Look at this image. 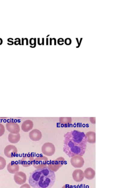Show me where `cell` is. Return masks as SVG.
<instances>
[{
	"mask_svg": "<svg viewBox=\"0 0 132 188\" xmlns=\"http://www.w3.org/2000/svg\"><path fill=\"white\" fill-rule=\"evenodd\" d=\"M87 138L84 132L73 130L64 135L63 151L69 158L74 156H82L85 153Z\"/></svg>",
	"mask_w": 132,
	"mask_h": 188,
	"instance_id": "6da1fadb",
	"label": "cell"
},
{
	"mask_svg": "<svg viewBox=\"0 0 132 188\" xmlns=\"http://www.w3.org/2000/svg\"><path fill=\"white\" fill-rule=\"evenodd\" d=\"M56 180L55 173L48 167L34 171L29 177V183L34 188H51Z\"/></svg>",
	"mask_w": 132,
	"mask_h": 188,
	"instance_id": "7a4b0ae2",
	"label": "cell"
},
{
	"mask_svg": "<svg viewBox=\"0 0 132 188\" xmlns=\"http://www.w3.org/2000/svg\"><path fill=\"white\" fill-rule=\"evenodd\" d=\"M65 162V159L62 157L58 158L54 160L51 161L48 163V167L52 171L56 172L63 167Z\"/></svg>",
	"mask_w": 132,
	"mask_h": 188,
	"instance_id": "3957f363",
	"label": "cell"
},
{
	"mask_svg": "<svg viewBox=\"0 0 132 188\" xmlns=\"http://www.w3.org/2000/svg\"><path fill=\"white\" fill-rule=\"evenodd\" d=\"M48 163V159L47 157L40 155L35 158L32 165L35 169H40L47 167Z\"/></svg>",
	"mask_w": 132,
	"mask_h": 188,
	"instance_id": "277c9868",
	"label": "cell"
},
{
	"mask_svg": "<svg viewBox=\"0 0 132 188\" xmlns=\"http://www.w3.org/2000/svg\"><path fill=\"white\" fill-rule=\"evenodd\" d=\"M55 147L53 143L46 142L42 145V154L47 156H52L55 152Z\"/></svg>",
	"mask_w": 132,
	"mask_h": 188,
	"instance_id": "5b68a950",
	"label": "cell"
},
{
	"mask_svg": "<svg viewBox=\"0 0 132 188\" xmlns=\"http://www.w3.org/2000/svg\"><path fill=\"white\" fill-rule=\"evenodd\" d=\"M70 162L72 167L75 168H81L83 167L84 161L81 156L76 155L71 158Z\"/></svg>",
	"mask_w": 132,
	"mask_h": 188,
	"instance_id": "8992f818",
	"label": "cell"
},
{
	"mask_svg": "<svg viewBox=\"0 0 132 188\" xmlns=\"http://www.w3.org/2000/svg\"><path fill=\"white\" fill-rule=\"evenodd\" d=\"M17 153V149L14 145H7L4 149L5 155L8 158H12L15 157Z\"/></svg>",
	"mask_w": 132,
	"mask_h": 188,
	"instance_id": "52a82bcc",
	"label": "cell"
},
{
	"mask_svg": "<svg viewBox=\"0 0 132 188\" xmlns=\"http://www.w3.org/2000/svg\"><path fill=\"white\" fill-rule=\"evenodd\" d=\"M6 128L8 131L11 134H17L20 131L19 125L14 122H8L6 124Z\"/></svg>",
	"mask_w": 132,
	"mask_h": 188,
	"instance_id": "ba28073f",
	"label": "cell"
},
{
	"mask_svg": "<svg viewBox=\"0 0 132 188\" xmlns=\"http://www.w3.org/2000/svg\"><path fill=\"white\" fill-rule=\"evenodd\" d=\"M34 156L32 154H25L22 158L21 164L24 167H30L33 163Z\"/></svg>",
	"mask_w": 132,
	"mask_h": 188,
	"instance_id": "9c48e42d",
	"label": "cell"
},
{
	"mask_svg": "<svg viewBox=\"0 0 132 188\" xmlns=\"http://www.w3.org/2000/svg\"><path fill=\"white\" fill-rule=\"evenodd\" d=\"M14 181L18 185H23L27 180L26 174L23 172H18L15 174L14 176Z\"/></svg>",
	"mask_w": 132,
	"mask_h": 188,
	"instance_id": "30bf717a",
	"label": "cell"
},
{
	"mask_svg": "<svg viewBox=\"0 0 132 188\" xmlns=\"http://www.w3.org/2000/svg\"><path fill=\"white\" fill-rule=\"evenodd\" d=\"M29 138L33 141H38L42 138V132L38 129H34L30 131L29 134Z\"/></svg>",
	"mask_w": 132,
	"mask_h": 188,
	"instance_id": "8fae6325",
	"label": "cell"
},
{
	"mask_svg": "<svg viewBox=\"0 0 132 188\" xmlns=\"http://www.w3.org/2000/svg\"><path fill=\"white\" fill-rule=\"evenodd\" d=\"M72 176L74 181L77 182H81L84 177L83 171L80 169L75 170L72 173Z\"/></svg>",
	"mask_w": 132,
	"mask_h": 188,
	"instance_id": "7c38bea8",
	"label": "cell"
},
{
	"mask_svg": "<svg viewBox=\"0 0 132 188\" xmlns=\"http://www.w3.org/2000/svg\"><path fill=\"white\" fill-rule=\"evenodd\" d=\"M19 166L15 161H12L8 165L7 169L8 172L10 174H15L19 172Z\"/></svg>",
	"mask_w": 132,
	"mask_h": 188,
	"instance_id": "4fadbf2b",
	"label": "cell"
},
{
	"mask_svg": "<svg viewBox=\"0 0 132 188\" xmlns=\"http://www.w3.org/2000/svg\"><path fill=\"white\" fill-rule=\"evenodd\" d=\"M34 123L31 120H26L22 124L21 129L25 132H28L32 129Z\"/></svg>",
	"mask_w": 132,
	"mask_h": 188,
	"instance_id": "5bb4252c",
	"label": "cell"
},
{
	"mask_svg": "<svg viewBox=\"0 0 132 188\" xmlns=\"http://www.w3.org/2000/svg\"><path fill=\"white\" fill-rule=\"evenodd\" d=\"M85 178L88 180H91L95 177L96 172L91 168H87L85 170L84 172Z\"/></svg>",
	"mask_w": 132,
	"mask_h": 188,
	"instance_id": "9a60e30c",
	"label": "cell"
},
{
	"mask_svg": "<svg viewBox=\"0 0 132 188\" xmlns=\"http://www.w3.org/2000/svg\"><path fill=\"white\" fill-rule=\"evenodd\" d=\"M59 120L61 125L64 127H69L72 124L71 117H60Z\"/></svg>",
	"mask_w": 132,
	"mask_h": 188,
	"instance_id": "2e32d148",
	"label": "cell"
},
{
	"mask_svg": "<svg viewBox=\"0 0 132 188\" xmlns=\"http://www.w3.org/2000/svg\"><path fill=\"white\" fill-rule=\"evenodd\" d=\"M20 135L19 133L17 134H13L11 133H9L8 136V141L10 143H18L20 140Z\"/></svg>",
	"mask_w": 132,
	"mask_h": 188,
	"instance_id": "e0dca14e",
	"label": "cell"
},
{
	"mask_svg": "<svg viewBox=\"0 0 132 188\" xmlns=\"http://www.w3.org/2000/svg\"><path fill=\"white\" fill-rule=\"evenodd\" d=\"M87 138V142L91 144H94L96 142V134L93 131H88L85 134Z\"/></svg>",
	"mask_w": 132,
	"mask_h": 188,
	"instance_id": "ac0fdd59",
	"label": "cell"
},
{
	"mask_svg": "<svg viewBox=\"0 0 132 188\" xmlns=\"http://www.w3.org/2000/svg\"><path fill=\"white\" fill-rule=\"evenodd\" d=\"M6 161L4 158L0 156V170H3L6 167Z\"/></svg>",
	"mask_w": 132,
	"mask_h": 188,
	"instance_id": "d6986e66",
	"label": "cell"
},
{
	"mask_svg": "<svg viewBox=\"0 0 132 188\" xmlns=\"http://www.w3.org/2000/svg\"><path fill=\"white\" fill-rule=\"evenodd\" d=\"M5 132V128L2 124L0 123V137L3 135Z\"/></svg>",
	"mask_w": 132,
	"mask_h": 188,
	"instance_id": "ffe728a7",
	"label": "cell"
},
{
	"mask_svg": "<svg viewBox=\"0 0 132 188\" xmlns=\"http://www.w3.org/2000/svg\"><path fill=\"white\" fill-rule=\"evenodd\" d=\"M64 42H65V44L67 45H69L71 44L72 40L69 38H67L65 40H64Z\"/></svg>",
	"mask_w": 132,
	"mask_h": 188,
	"instance_id": "44dd1931",
	"label": "cell"
},
{
	"mask_svg": "<svg viewBox=\"0 0 132 188\" xmlns=\"http://www.w3.org/2000/svg\"><path fill=\"white\" fill-rule=\"evenodd\" d=\"M57 43L59 45H62L64 43V40L62 38H60L57 40Z\"/></svg>",
	"mask_w": 132,
	"mask_h": 188,
	"instance_id": "7402d4cb",
	"label": "cell"
},
{
	"mask_svg": "<svg viewBox=\"0 0 132 188\" xmlns=\"http://www.w3.org/2000/svg\"><path fill=\"white\" fill-rule=\"evenodd\" d=\"M96 118L95 117H91L90 118V120L91 123L92 124H95L96 123Z\"/></svg>",
	"mask_w": 132,
	"mask_h": 188,
	"instance_id": "603a6c76",
	"label": "cell"
},
{
	"mask_svg": "<svg viewBox=\"0 0 132 188\" xmlns=\"http://www.w3.org/2000/svg\"><path fill=\"white\" fill-rule=\"evenodd\" d=\"M20 188H31V187H30V185L26 183V184H23L22 186H21Z\"/></svg>",
	"mask_w": 132,
	"mask_h": 188,
	"instance_id": "cb8c5ba5",
	"label": "cell"
},
{
	"mask_svg": "<svg viewBox=\"0 0 132 188\" xmlns=\"http://www.w3.org/2000/svg\"><path fill=\"white\" fill-rule=\"evenodd\" d=\"M62 188H73V187L71 186L68 185V184H66V185L63 186V187Z\"/></svg>",
	"mask_w": 132,
	"mask_h": 188,
	"instance_id": "d4e9b609",
	"label": "cell"
},
{
	"mask_svg": "<svg viewBox=\"0 0 132 188\" xmlns=\"http://www.w3.org/2000/svg\"><path fill=\"white\" fill-rule=\"evenodd\" d=\"M34 45L33 46H32V45L30 46L31 48H34L36 47V39L35 38H34Z\"/></svg>",
	"mask_w": 132,
	"mask_h": 188,
	"instance_id": "484cf974",
	"label": "cell"
},
{
	"mask_svg": "<svg viewBox=\"0 0 132 188\" xmlns=\"http://www.w3.org/2000/svg\"><path fill=\"white\" fill-rule=\"evenodd\" d=\"M83 38H81V40H80V42H79V44L78 45V46L77 47V48H79L80 47V45H81V43L82 40Z\"/></svg>",
	"mask_w": 132,
	"mask_h": 188,
	"instance_id": "4316f807",
	"label": "cell"
},
{
	"mask_svg": "<svg viewBox=\"0 0 132 188\" xmlns=\"http://www.w3.org/2000/svg\"><path fill=\"white\" fill-rule=\"evenodd\" d=\"M38 45H42V43H40V38H38Z\"/></svg>",
	"mask_w": 132,
	"mask_h": 188,
	"instance_id": "83f0119b",
	"label": "cell"
},
{
	"mask_svg": "<svg viewBox=\"0 0 132 188\" xmlns=\"http://www.w3.org/2000/svg\"><path fill=\"white\" fill-rule=\"evenodd\" d=\"M24 40H26V45H28V39L27 38H24Z\"/></svg>",
	"mask_w": 132,
	"mask_h": 188,
	"instance_id": "f1b7e54d",
	"label": "cell"
},
{
	"mask_svg": "<svg viewBox=\"0 0 132 188\" xmlns=\"http://www.w3.org/2000/svg\"><path fill=\"white\" fill-rule=\"evenodd\" d=\"M52 39V40H54V45H56V41H57L56 39L55 38H53Z\"/></svg>",
	"mask_w": 132,
	"mask_h": 188,
	"instance_id": "f546056e",
	"label": "cell"
},
{
	"mask_svg": "<svg viewBox=\"0 0 132 188\" xmlns=\"http://www.w3.org/2000/svg\"><path fill=\"white\" fill-rule=\"evenodd\" d=\"M42 45H44V38H42Z\"/></svg>",
	"mask_w": 132,
	"mask_h": 188,
	"instance_id": "4dcf8cb0",
	"label": "cell"
},
{
	"mask_svg": "<svg viewBox=\"0 0 132 188\" xmlns=\"http://www.w3.org/2000/svg\"><path fill=\"white\" fill-rule=\"evenodd\" d=\"M24 38H22V45H23V42H24Z\"/></svg>",
	"mask_w": 132,
	"mask_h": 188,
	"instance_id": "1f68e13d",
	"label": "cell"
},
{
	"mask_svg": "<svg viewBox=\"0 0 132 188\" xmlns=\"http://www.w3.org/2000/svg\"><path fill=\"white\" fill-rule=\"evenodd\" d=\"M50 45H52V39L51 38L50 39Z\"/></svg>",
	"mask_w": 132,
	"mask_h": 188,
	"instance_id": "d6a6232c",
	"label": "cell"
},
{
	"mask_svg": "<svg viewBox=\"0 0 132 188\" xmlns=\"http://www.w3.org/2000/svg\"><path fill=\"white\" fill-rule=\"evenodd\" d=\"M48 39H49L48 38H47V45H48Z\"/></svg>",
	"mask_w": 132,
	"mask_h": 188,
	"instance_id": "836d02e7",
	"label": "cell"
},
{
	"mask_svg": "<svg viewBox=\"0 0 132 188\" xmlns=\"http://www.w3.org/2000/svg\"><path fill=\"white\" fill-rule=\"evenodd\" d=\"M2 43V39L0 38V45Z\"/></svg>",
	"mask_w": 132,
	"mask_h": 188,
	"instance_id": "e575fe53",
	"label": "cell"
},
{
	"mask_svg": "<svg viewBox=\"0 0 132 188\" xmlns=\"http://www.w3.org/2000/svg\"><path fill=\"white\" fill-rule=\"evenodd\" d=\"M76 40H77V43H78V45H79V41H78V38H76Z\"/></svg>",
	"mask_w": 132,
	"mask_h": 188,
	"instance_id": "d590c367",
	"label": "cell"
},
{
	"mask_svg": "<svg viewBox=\"0 0 132 188\" xmlns=\"http://www.w3.org/2000/svg\"><path fill=\"white\" fill-rule=\"evenodd\" d=\"M49 36H50V35H48V36H47V37H48Z\"/></svg>",
	"mask_w": 132,
	"mask_h": 188,
	"instance_id": "8d00e7d4",
	"label": "cell"
}]
</instances>
